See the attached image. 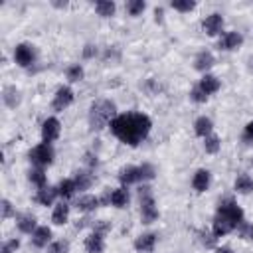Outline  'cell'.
Masks as SVG:
<instances>
[{
    "instance_id": "43",
    "label": "cell",
    "mask_w": 253,
    "mask_h": 253,
    "mask_svg": "<svg viewBox=\"0 0 253 253\" xmlns=\"http://www.w3.org/2000/svg\"><path fill=\"white\" fill-rule=\"evenodd\" d=\"M215 253H233V249H229V247H217Z\"/></svg>"
},
{
    "instance_id": "13",
    "label": "cell",
    "mask_w": 253,
    "mask_h": 253,
    "mask_svg": "<svg viewBox=\"0 0 253 253\" xmlns=\"http://www.w3.org/2000/svg\"><path fill=\"white\" fill-rule=\"evenodd\" d=\"M213 63H215V57H213V53L208 51V49L200 51V53L196 55V59H194V67H196L198 71H202L204 75H206V71H208L210 67H213Z\"/></svg>"
},
{
    "instance_id": "36",
    "label": "cell",
    "mask_w": 253,
    "mask_h": 253,
    "mask_svg": "<svg viewBox=\"0 0 253 253\" xmlns=\"http://www.w3.org/2000/svg\"><path fill=\"white\" fill-rule=\"evenodd\" d=\"M243 142H245L247 146H253V121L247 123L245 130H243Z\"/></svg>"
},
{
    "instance_id": "44",
    "label": "cell",
    "mask_w": 253,
    "mask_h": 253,
    "mask_svg": "<svg viewBox=\"0 0 253 253\" xmlns=\"http://www.w3.org/2000/svg\"><path fill=\"white\" fill-rule=\"evenodd\" d=\"M249 237L253 239V225H251V231H249Z\"/></svg>"
},
{
    "instance_id": "14",
    "label": "cell",
    "mask_w": 253,
    "mask_h": 253,
    "mask_svg": "<svg viewBox=\"0 0 253 253\" xmlns=\"http://www.w3.org/2000/svg\"><path fill=\"white\" fill-rule=\"evenodd\" d=\"M210 172L206 170V168H200V170H196V174H194V178H192V186H194V190L196 192H206L208 188H210Z\"/></svg>"
},
{
    "instance_id": "4",
    "label": "cell",
    "mask_w": 253,
    "mask_h": 253,
    "mask_svg": "<svg viewBox=\"0 0 253 253\" xmlns=\"http://www.w3.org/2000/svg\"><path fill=\"white\" fill-rule=\"evenodd\" d=\"M138 198H140V219L142 223H152L158 219V208L156 202L152 198V192L148 186H142L138 190Z\"/></svg>"
},
{
    "instance_id": "20",
    "label": "cell",
    "mask_w": 253,
    "mask_h": 253,
    "mask_svg": "<svg viewBox=\"0 0 253 253\" xmlns=\"http://www.w3.org/2000/svg\"><path fill=\"white\" fill-rule=\"evenodd\" d=\"M211 128H213V123H211V119H208V117H200V119H196V123H194V132L198 134V136H210L211 134Z\"/></svg>"
},
{
    "instance_id": "42",
    "label": "cell",
    "mask_w": 253,
    "mask_h": 253,
    "mask_svg": "<svg viewBox=\"0 0 253 253\" xmlns=\"http://www.w3.org/2000/svg\"><path fill=\"white\" fill-rule=\"evenodd\" d=\"M85 162H87L89 166H97L99 160H97V156H93L91 152H87V154H85Z\"/></svg>"
},
{
    "instance_id": "41",
    "label": "cell",
    "mask_w": 253,
    "mask_h": 253,
    "mask_svg": "<svg viewBox=\"0 0 253 253\" xmlns=\"http://www.w3.org/2000/svg\"><path fill=\"white\" fill-rule=\"evenodd\" d=\"M95 53H97V47H95V45H91V43L85 45V49H83V55H85V57H93Z\"/></svg>"
},
{
    "instance_id": "34",
    "label": "cell",
    "mask_w": 253,
    "mask_h": 253,
    "mask_svg": "<svg viewBox=\"0 0 253 253\" xmlns=\"http://www.w3.org/2000/svg\"><path fill=\"white\" fill-rule=\"evenodd\" d=\"M170 6L174 10H178V12H190V10L196 8V2H190V0H174Z\"/></svg>"
},
{
    "instance_id": "8",
    "label": "cell",
    "mask_w": 253,
    "mask_h": 253,
    "mask_svg": "<svg viewBox=\"0 0 253 253\" xmlns=\"http://www.w3.org/2000/svg\"><path fill=\"white\" fill-rule=\"evenodd\" d=\"M71 103H73V91H71L69 87H59V89L55 91V95H53L51 107H53V111H63V109H67Z\"/></svg>"
},
{
    "instance_id": "15",
    "label": "cell",
    "mask_w": 253,
    "mask_h": 253,
    "mask_svg": "<svg viewBox=\"0 0 253 253\" xmlns=\"http://www.w3.org/2000/svg\"><path fill=\"white\" fill-rule=\"evenodd\" d=\"M99 204H101V200L97 198V196H81L77 202H75V208L79 210V211H83V213H89V211H95L97 208H99Z\"/></svg>"
},
{
    "instance_id": "29",
    "label": "cell",
    "mask_w": 253,
    "mask_h": 253,
    "mask_svg": "<svg viewBox=\"0 0 253 253\" xmlns=\"http://www.w3.org/2000/svg\"><path fill=\"white\" fill-rule=\"evenodd\" d=\"M28 180H30L32 184H36L38 188H45V182H47L42 168H32V170L28 172Z\"/></svg>"
},
{
    "instance_id": "32",
    "label": "cell",
    "mask_w": 253,
    "mask_h": 253,
    "mask_svg": "<svg viewBox=\"0 0 253 253\" xmlns=\"http://www.w3.org/2000/svg\"><path fill=\"white\" fill-rule=\"evenodd\" d=\"M67 79H69L71 83H75V81H81V79H83V67H81L79 63H75V65L67 67Z\"/></svg>"
},
{
    "instance_id": "25",
    "label": "cell",
    "mask_w": 253,
    "mask_h": 253,
    "mask_svg": "<svg viewBox=\"0 0 253 253\" xmlns=\"http://www.w3.org/2000/svg\"><path fill=\"white\" fill-rule=\"evenodd\" d=\"M2 99H4V103H6L10 109H14V107L20 103V93H18L16 87L8 85V87H4V91H2Z\"/></svg>"
},
{
    "instance_id": "28",
    "label": "cell",
    "mask_w": 253,
    "mask_h": 253,
    "mask_svg": "<svg viewBox=\"0 0 253 253\" xmlns=\"http://www.w3.org/2000/svg\"><path fill=\"white\" fill-rule=\"evenodd\" d=\"M75 182L73 180H61L59 182V186H57V196H61V198H71L73 194H75Z\"/></svg>"
},
{
    "instance_id": "40",
    "label": "cell",
    "mask_w": 253,
    "mask_h": 253,
    "mask_svg": "<svg viewBox=\"0 0 253 253\" xmlns=\"http://www.w3.org/2000/svg\"><path fill=\"white\" fill-rule=\"evenodd\" d=\"M111 229V225L107 221H99V223H93V231H99V233H107Z\"/></svg>"
},
{
    "instance_id": "3",
    "label": "cell",
    "mask_w": 253,
    "mask_h": 253,
    "mask_svg": "<svg viewBox=\"0 0 253 253\" xmlns=\"http://www.w3.org/2000/svg\"><path fill=\"white\" fill-rule=\"evenodd\" d=\"M115 113H117V107H115L113 101H109V99H99V101H95V103L91 105V109H89V125H91V128H93V130L105 128V126L111 125V121L117 117Z\"/></svg>"
},
{
    "instance_id": "19",
    "label": "cell",
    "mask_w": 253,
    "mask_h": 253,
    "mask_svg": "<svg viewBox=\"0 0 253 253\" xmlns=\"http://www.w3.org/2000/svg\"><path fill=\"white\" fill-rule=\"evenodd\" d=\"M55 196H57V188H49V186H45V188H40V190H38V194H36V202L42 204V206H51L53 200H55Z\"/></svg>"
},
{
    "instance_id": "10",
    "label": "cell",
    "mask_w": 253,
    "mask_h": 253,
    "mask_svg": "<svg viewBox=\"0 0 253 253\" xmlns=\"http://www.w3.org/2000/svg\"><path fill=\"white\" fill-rule=\"evenodd\" d=\"M85 251L87 253H103L105 251V233L91 231L85 237Z\"/></svg>"
},
{
    "instance_id": "12",
    "label": "cell",
    "mask_w": 253,
    "mask_h": 253,
    "mask_svg": "<svg viewBox=\"0 0 253 253\" xmlns=\"http://www.w3.org/2000/svg\"><path fill=\"white\" fill-rule=\"evenodd\" d=\"M156 239H158V235L152 233V231L142 233V235H138V237L134 239V249H136V251H142V253H148V251L154 249Z\"/></svg>"
},
{
    "instance_id": "2",
    "label": "cell",
    "mask_w": 253,
    "mask_h": 253,
    "mask_svg": "<svg viewBox=\"0 0 253 253\" xmlns=\"http://www.w3.org/2000/svg\"><path fill=\"white\" fill-rule=\"evenodd\" d=\"M241 221H243V210L233 200H225V202L219 204V208L215 211V217H213V235L215 237L227 235L237 225H241Z\"/></svg>"
},
{
    "instance_id": "27",
    "label": "cell",
    "mask_w": 253,
    "mask_h": 253,
    "mask_svg": "<svg viewBox=\"0 0 253 253\" xmlns=\"http://www.w3.org/2000/svg\"><path fill=\"white\" fill-rule=\"evenodd\" d=\"M95 10H97V14H99V16L109 18V16H113V14H115L117 6H115V2H111V0H99V2L95 4Z\"/></svg>"
},
{
    "instance_id": "1",
    "label": "cell",
    "mask_w": 253,
    "mask_h": 253,
    "mask_svg": "<svg viewBox=\"0 0 253 253\" xmlns=\"http://www.w3.org/2000/svg\"><path fill=\"white\" fill-rule=\"evenodd\" d=\"M111 132L125 144L136 146L150 132L152 121L144 113H123L111 121Z\"/></svg>"
},
{
    "instance_id": "18",
    "label": "cell",
    "mask_w": 253,
    "mask_h": 253,
    "mask_svg": "<svg viewBox=\"0 0 253 253\" xmlns=\"http://www.w3.org/2000/svg\"><path fill=\"white\" fill-rule=\"evenodd\" d=\"M206 95H213L215 91H219V79L215 77V75H210V73H206L204 77H202V81H200V85H198Z\"/></svg>"
},
{
    "instance_id": "37",
    "label": "cell",
    "mask_w": 253,
    "mask_h": 253,
    "mask_svg": "<svg viewBox=\"0 0 253 253\" xmlns=\"http://www.w3.org/2000/svg\"><path fill=\"white\" fill-rule=\"evenodd\" d=\"M190 99H192V101H196V103H206V101H208V95H206L200 87H196V89L190 93Z\"/></svg>"
},
{
    "instance_id": "26",
    "label": "cell",
    "mask_w": 253,
    "mask_h": 253,
    "mask_svg": "<svg viewBox=\"0 0 253 253\" xmlns=\"http://www.w3.org/2000/svg\"><path fill=\"white\" fill-rule=\"evenodd\" d=\"M73 182H75V188H77L79 192H83V190H87V188L93 184V176H91L89 172L81 170V172H77V174H75Z\"/></svg>"
},
{
    "instance_id": "21",
    "label": "cell",
    "mask_w": 253,
    "mask_h": 253,
    "mask_svg": "<svg viewBox=\"0 0 253 253\" xmlns=\"http://www.w3.org/2000/svg\"><path fill=\"white\" fill-rule=\"evenodd\" d=\"M69 217V206L65 202H59L55 208H53V213H51V221L55 225H63Z\"/></svg>"
},
{
    "instance_id": "9",
    "label": "cell",
    "mask_w": 253,
    "mask_h": 253,
    "mask_svg": "<svg viewBox=\"0 0 253 253\" xmlns=\"http://www.w3.org/2000/svg\"><path fill=\"white\" fill-rule=\"evenodd\" d=\"M241 43H243V36H241L239 32H225V34L221 36L217 47L223 49V51H233V49H237Z\"/></svg>"
},
{
    "instance_id": "23",
    "label": "cell",
    "mask_w": 253,
    "mask_h": 253,
    "mask_svg": "<svg viewBox=\"0 0 253 253\" xmlns=\"http://www.w3.org/2000/svg\"><path fill=\"white\" fill-rule=\"evenodd\" d=\"M18 229L24 231V233H34V231L38 229V225H36V217H34L32 213H24V215H20V217H18Z\"/></svg>"
},
{
    "instance_id": "24",
    "label": "cell",
    "mask_w": 253,
    "mask_h": 253,
    "mask_svg": "<svg viewBox=\"0 0 253 253\" xmlns=\"http://www.w3.org/2000/svg\"><path fill=\"white\" fill-rule=\"evenodd\" d=\"M235 190H237L239 194H249V192H253V178H251L249 174H239V176L235 178Z\"/></svg>"
},
{
    "instance_id": "39",
    "label": "cell",
    "mask_w": 253,
    "mask_h": 253,
    "mask_svg": "<svg viewBox=\"0 0 253 253\" xmlns=\"http://www.w3.org/2000/svg\"><path fill=\"white\" fill-rule=\"evenodd\" d=\"M12 215V204L8 200H2V219H8Z\"/></svg>"
},
{
    "instance_id": "5",
    "label": "cell",
    "mask_w": 253,
    "mask_h": 253,
    "mask_svg": "<svg viewBox=\"0 0 253 253\" xmlns=\"http://www.w3.org/2000/svg\"><path fill=\"white\" fill-rule=\"evenodd\" d=\"M28 156H30V160H32L38 168H43V166H49V164L53 162V148H51V144L42 142V144L34 146Z\"/></svg>"
},
{
    "instance_id": "35",
    "label": "cell",
    "mask_w": 253,
    "mask_h": 253,
    "mask_svg": "<svg viewBox=\"0 0 253 253\" xmlns=\"http://www.w3.org/2000/svg\"><path fill=\"white\" fill-rule=\"evenodd\" d=\"M69 251V243L67 241H53L49 247H47V253H67Z\"/></svg>"
},
{
    "instance_id": "31",
    "label": "cell",
    "mask_w": 253,
    "mask_h": 253,
    "mask_svg": "<svg viewBox=\"0 0 253 253\" xmlns=\"http://www.w3.org/2000/svg\"><path fill=\"white\" fill-rule=\"evenodd\" d=\"M144 8H146V4H144L142 0H128V2H126V12H128L130 16H138V14H142Z\"/></svg>"
},
{
    "instance_id": "6",
    "label": "cell",
    "mask_w": 253,
    "mask_h": 253,
    "mask_svg": "<svg viewBox=\"0 0 253 253\" xmlns=\"http://www.w3.org/2000/svg\"><path fill=\"white\" fill-rule=\"evenodd\" d=\"M34 59H36V49H34V45H30V43H18V45L14 47V61H16L18 65L28 67Z\"/></svg>"
},
{
    "instance_id": "17",
    "label": "cell",
    "mask_w": 253,
    "mask_h": 253,
    "mask_svg": "<svg viewBox=\"0 0 253 253\" xmlns=\"http://www.w3.org/2000/svg\"><path fill=\"white\" fill-rule=\"evenodd\" d=\"M49 241H51V229L45 227V225L38 227V229L32 233V243H34L36 247H45Z\"/></svg>"
},
{
    "instance_id": "11",
    "label": "cell",
    "mask_w": 253,
    "mask_h": 253,
    "mask_svg": "<svg viewBox=\"0 0 253 253\" xmlns=\"http://www.w3.org/2000/svg\"><path fill=\"white\" fill-rule=\"evenodd\" d=\"M202 28H204V32L208 36H217L221 32V28H223L221 14H210V16H206V20L202 22Z\"/></svg>"
},
{
    "instance_id": "22",
    "label": "cell",
    "mask_w": 253,
    "mask_h": 253,
    "mask_svg": "<svg viewBox=\"0 0 253 253\" xmlns=\"http://www.w3.org/2000/svg\"><path fill=\"white\" fill-rule=\"evenodd\" d=\"M111 204L115 208H125L128 204V190H126V186H121V188L111 192Z\"/></svg>"
},
{
    "instance_id": "38",
    "label": "cell",
    "mask_w": 253,
    "mask_h": 253,
    "mask_svg": "<svg viewBox=\"0 0 253 253\" xmlns=\"http://www.w3.org/2000/svg\"><path fill=\"white\" fill-rule=\"evenodd\" d=\"M18 247H20V241L18 239H10V241H6L2 245V253H14Z\"/></svg>"
},
{
    "instance_id": "33",
    "label": "cell",
    "mask_w": 253,
    "mask_h": 253,
    "mask_svg": "<svg viewBox=\"0 0 253 253\" xmlns=\"http://www.w3.org/2000/svg\"><path fill=\"white\" fill-rule=\"evenodd\" d=\"M138 174H140V182H146L156 176V170L152 164H142V166H138Z\"/></svg>"
},
{
    "instance_id": "16",
    "label": "cell",
    "mask_w": 253,
    "mask_h": 253,
    "mask_svg": "<svg viewBox=\"0 0 253 253\" xmlns=\"http://www.w3.org/2000/svg\"><path fill=\"white\" fill-rule=\"evenodd\" d=\"M119 180H121V184H123V186H128V184L140 182L138 166H125V168H121V172H119Z\"/></svg>"
},
{
    "instance_id": "7",
    "label": "cell",
    "mask_w": 253,
    "mask_h": 253,
    "mask_svg": "<svg viewBox=\"0 0 253 253\" xmlns=\"http://www.w3.org/2000/svg\"><path fill=\"white\" fill-rule=\"evenodd\" d=\"M59 132H61V123L55 117H47L43 121V125H42V138H43V142L49 144V142L57 140Z\"/></svg>"
},
{
    "instance_id": "30",
    "label": "cell",
    "mask_w": 253,
    "mask_h": 253,
    "mask_svg": "<svg viewBox=\"0 0 253 253\" xmlns=\"http://www.w3.org/2000/svg\"><path fill=\"white\" fill-rule=\"evenodd\" d=\"M219 146H221V142H219V136H215V134H210V136H206V142H204V148H206V152H210V154H215V152L219 150Z\"/></svg>"
}]
</instances>
